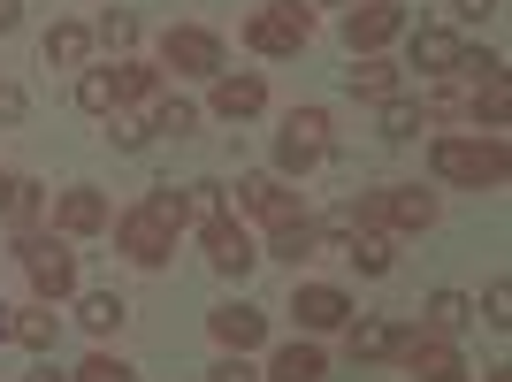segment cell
I'll use <instances>...</instances> for the list:
<instances>
[{"mask_svg": "<svg viewBox=\"0 0 512 382\" xmlns=\"http://www.w3.org/2000/svg\"><path fill=\"white\" fill-rule=\"evenodd\" d=\"M451 69H467L474 85H482V77H505V62H497L490 46H459V62H451Z\"/></svg>", "mask_w": 512, "mask_h": 382, "instance_id": "obj_36", "label": "cell"}, {"mask_svg": "<svg viewBox=\"0 0 512 382\" xmlns=\"http://www.w3.org/2000/svg\"><path fill=\"white\" fill-rule=\"evenodd\" d=\"M115 245H123L138 268H161V260L176 253V230L153 207H130V214H115Z\"/></svg>", "mask_w": 512, "mask_h": 382, "instance_id": "obj_5", "label": "cell"}, {"mask_svg": "<svg viewBox=\"0 0 512 382\" xmlns=\"http://www.w3.org/2000/svg\"><path fill=\"white\" fill-rule=\"evenodd\" d=\"M375 222H398V230H428V222H436V191H421V184L375 191Z\"/></svg>", "mask_w": 512, "mask_h": 382, "instance_id": "obj_11", "label": "cell"}, {"mask_svg": "<svg viewBox=\"0 0 512 382\" xmlns=\"http://www.w3.org/2000/svg\"><path fill=\"white\" fill-rule=\"evenodd\" d=\"M107 138H115V146H123V153H146L153 123H146V115H123V107H115V115H107Z\"/></svg>", "mask_w": 512, "mask_h": 382, "instance_id": "obj_32", "label": "cell"}, {"mask_svg": "<svg viewBox=\"0 0 512 382\" xmlns=\"http://www.w3.org/2000/svg\"><path fill=\"white\" fill-rule=\"evenodd\" d=\"M398 344H406L398 321H352V329H344V352H352V360H398Z\"/></svg>", "mask_w": 512, "mask_h": 382, "instance_id": "obj_16", "label": "cell"}, {"mask_svg": "<svg viewBox=\"0 0 512 382\" xmlns=\"http://www.w3.org/2000/svg\"><path fill=\"white\" fill-rule=\"evenodd\" d=\"M398 31H406V8H398V0H360V8L344 16V46H352V54H375V46H390Z\"/></svg>", "mask_w": 512, "mask_h": 382, "instance_id": "obj_8", "label": "cell"}, {"mask_svg": "<svg viewBox=\"0 0 512 382\" xmlns=\"http://www.w3.org/2000/svg\"><path fill=\"white\" fill-rule=\"evenodd\" d=\"M85 54H92V31H85V23H54V31H46V62L77 69Z\"/></svg>", "mask_w": 512, "mask_h": 382, "instance_id": "obj_26", "label": "cell"}, {"mask_svg": "<svg viewBox=\"0 0 512 382\" xmlns=\"http://www.w3.org/2000/svg\"><path fill=\"white\" fill-rule=\"evenodd\" d=\"M344 260H352V268H360V276H390V237L383 230H344Z\"/></svg>", "mask_w": 512, "mask_h": 382, "instance_id": "obj_22", "label": "cell"}, {"mask_svg": "<svg viewBox=\"0 0 512 382\" xmlns=\"http://www.w3.org/2000/svg\"><path fill=\"white\" fill-rule=\"evenodd\" d=\"M161 62H169L176 77H222V39H214V31H199V23H169Z\"/></svg>", "mask_w": 512, "mask_h": 382, "instance_id": "obj_6", "label": "cell"}, {"mask_svg": "<svg viewBox=\"0 0 512 382\" xmlns=\"http://www.w3.org/2000/svg\"><path fill=\"white\" fill-rule=\"evenodd\" d=\"M16 260L31 268V291H39L46 306L77 291V253H69L62 237H46V230H16Z\"/></svg>", "mask_w": 512, "mask_h": 382, "instance_id": "obj_2", "label": "cell"}, {"mask_svg": "<svg viewBox=\"0 0 512 382\" xmlns=\"http://www.w3.org/2000/svg\"><path fill=\"white\" fill-rule=\"evenodd\" d=\"M490 382H512V375H505V367H490Z\"/></svg>", "mask_w": 512, "mask_h": 382, "instance_id": "obj_44", "label": "cell"}, {"mask_svg": "<svg viewBox=\"0 0 512 382\" xmlns=\"http://www.w3.org/2000/svg\"><path fill=\"white\" fill-rule=\"evenodd\" d=\"M398 360H406L413 382H467V360L451 352V337H421V329H406Z\"/></svg>", "mask_w": 512, "mask_h": 382, "instance_id": "obj_7", "label": "cell"}, {"mask_svg": "<svg viewBox=\"0 0 512 382\" xmlns=\"http://www.w3.org/2000/svg\"><path fill=\"white\" fill-rule=\"evenodd\" d=\"M428 169L444 176V184L497 191L512 176V153H505V138H436V146H428Z\"/></svg>", "mask_w": 512, "mask_h": 382, "instance_id": "obj_1", "label": "cell"}, {"mask_svg": "<svg viewBox=\"0 0 512 382\" xmlns=\"http://www.w3.org/2000/svg\"><path fill=\"white\" fill-rule=\"evenodd\" d=\"M77 382H138V367H123V360H107V352H92V360L77 367Z\"/></svg>", "mask_w": 512, "mask_h": 382, "instance_id": "obj_35", "label": "cell"}, {"mask_svg": "<svg viewBox=\"0 0 512 382\" xmlns=\"http://www.w3.org/2000/svg\"><path fill=\"white\" fill-rule=\"evenodd\" d=\"M207 382H253V367H245V352H230V360H214Z\"/></svg>", "mask_w": 512, "mask_h": 382, "instance_id": "obj_40", "label": "cell"}, {"mask_svg": "<svg viewBox=\"0 0 512 382\" xmlns=\"http://www.w3.org/2000/svg\"><path fill=\"white\" fill-rule=\"evenodd\" d=\"M321 161H329V115H321V107H291L283 130H276V169L306 176V169H321Z\"/></svg>", "mask_w": 512, "mask_h": 382, "instance_id": "obj_4", "label": "cell"}, {"mask_svg": "<svg viewBox=\"0 0 512 382\" xmlns=\"http://www.w3.org/2000/svg\"><path fill=\"white\" fill-rule=\"evenodd\" d=\"M268 253L299 268V260H314V253H321V230L306 222V214H291V222H276V245H268Z\"/></svg>", "mask_w": 512, "mask_h": 382, "instance_id": "obj_24", "label": "cell"}, {"mask_svg": "<svg viewBox=\"0 0 512 382\" xmlns=\"http://www.w3.org/2000/svg\"><path fill=\"white\" fill-rule=\"evenodd\" d=\"M482 314H490V329H505V321H512V283H490V298H482Z\"/></svg>", "mask_w": 512, "mask_h": 382, "instance_id": "obj_39", "label": "cell"}, {"mask_svg": "<svg viewBox=\"0 0 512 382\" xmlns=\"http://www.w3.org/2000/svg\"><path fill=\"white\" fill-rule=\"evenodd\" d=\"M329 8H337V0H329Z\"/></svg>", "mask_w": 512, "mask_h": 382, "instance_id": "obj_45", "label": "cell"}, {"mask_svg": "<svg viewBox=\"0 0 512 382\" xmlns=\"http://www.w3.org/2000/svg\"><path fill=\"white\" fill-rule=\"evenodd\" d=\"M467 115H474V123H490V130H505L512 85H505V77H482V85H474V100H467Z\"/></svg>", "mask_w": 512, "mask_h": 382, "instance_id": "obj_25", "label": "cell"}, {"mask_svg": "<svg viewBox=\"0 0 512 382\" xmlns=\"http://www.w3.org/2000/svg\"><path fill=\"white\" fill-rule=\"evenodd\" d=\"M329 375V360H321V344H283L276 367H268V382H321Z\"/></svg>", "mask_w": 512, "mask_h": 382, "instance_id": "obj_23", "label": "cell"}, {"mask_svg": "<svg viewBox=\"0 0 512 382\" xmlns=\"http://www.w3.org/2000/svg\"><path fill=\"white\" fill-rule=\"evenodd\" d=\"M291 314H299V329H344V321H352V298H344L337 283H299Z\"/></svg>", "mask_w": 512, "mask_h": 382, "instance_id": "obj_9", "label": "cell"}, {"mask_svg": "<svg viewBox=\"0 0 512 382\" xmlns=\"http://www.w3.org/2000/svg\"><path fill=\"white\" fill-rule=\"evenodd\" d=\"M207 329H214V344H230V352H253V344L268 337V314H260V306H214Z\"/></svg>", "mask_w": 512, "mask_h": 382, "instance_id": "obj_13", "label": "cell"}, {"mask_svg": "<svg viewBox=\"0 0 512 382\" xmlns=\"http://www.w3.org/2000/svg\"><path fill=\"white\" fill-rule=\"evenodd\" d=\"M92 39H100L107 54H130V46H138V16H123V8H107V16H100V31H92Z\"/></svg>", "mask_w": 512, "mask_h": 382, "instance_id": "obj_30", "label": "cell"}, {"mask_svg": "<svg viewBox=\"0 0 512 382\" xmlns=\"http://www.w3.org/2000/svg\"><path fill=\"white\" fill-rule=\"evenodd\" d=\"M207 260L214 268H222V276H245V268H253V237H245V222H230V214H214L207 222Z\"/></svg>", "mask_w": 512, "mask_h": 382, "instance_id": "obj_10", "label": "cell"}, {"mask_svg": "<svg viewBox=\"0 0 512 382\" xmlns=\"http://www.w3.org/2000/svg\"><path fill=\"white\" fill-rule=\"evenodd\" d=\"M23 115H31V92H23V85H8V77H0V123H23Z\"/></svg>", "mask_w": 512, "mask_h": 382, "instance_id": "obj_38", "label": "cell"}, {"mask_svg": "<svg viewBox=\"0 0 512 382\" xmlns=\"http://www.w3.org/2000/svg\"><path fill=\"white\" fill-rule=\"evenodd\" d=\"M467 321H474V306L459 291H436V298H428V337H459Z\"/></svg>", "mask_w": 512, "mask_h": 382, "instance_id": "obj_27", "label": "cell"}, {"mask_svg": "<svg viewBox=\"0 0 512 382\" xmlns=\"http://www.w3.org/2000/svg\"><path fill=\"white\" fill-rule=\"evenodd\" d=\"M107 77H115V107H161V69H146V62H115L107 69Z\"/></svg>", "mask_w": 512, "mask_h": 382, "instance_id": "obj_19", "label": "cell"}, {"mask_svg": "<svg viewBox=\"0 0 512 382\" xmlns=\"http://www.w3.org/2000/svg\"><path fill=\"white\" fill-rule=\"evenodd\" d=\"M184 214L214 222V214H222V184H207V176H199V184H184Z\"/></svg>", "mask_w": 512, "mask_h": 382, "instance_id": "obj_34", "label": "cell"}, {"mask_svg": "<svg viewBox=\"0 0 512 382\" xmlns=\"http://www.w3.org/2000/svg\"><path fill=\"white\" fill-rule=\"evenodd\" d=\"M260 107H268V85H260V77H214V115H222V123H245Z\"/></svg>", "mask_w": 512, "mask_h": 382, "instance_id": "obj_15", "label": "cell"}, {"mask_svg": "<svg viewBox=\"0 0 512 382\" xmlns=\"http://www.w3.org/2000/svg\"><path fill=\"white\" fill-rule=\"evenodd\" d=\"M306 39H314V16H306L299 0H268V8H253V23H245V46H253V54H268V62L299 54Z\"/></svg>", "mask_w": 512, "mask_h": 382, "instance_id": "obj_3", "label": "cell"}, {"mask_svg": "<svg viewBox=\"0 0 512 382\" xmlns=\"http://www.w3.org/2000/svg\"><path fill=\"white\" fill-rule=\"evenodd\" d=\"M237 207L260 214V222H291V214H299V199L283 191V176H245V184H237Z\"/></svg>", "mask_w": 512, "mask_h": 382, "instance_id": "obj_14", "label": "cell"}, {"mask_svg": "<svg viewBox=\"0 0 512 382\" xmlns=\"http://www.w3.org/2000/svg\"><path fill=\"white\" fill-rule=\"evenodd\" d=\"M54 329H62V321L46 314V298H39V306H16V314H8V337H16L23 352H54Z\"/></svg>", "mask_w": 512, "mask_h": 382, "instance_id": "obj_21", "label": "cell"}, {"mask_svg": "<svg viewBox=\"0 0 512 382\" xmlns=\"http://www.w3.org/2000/svg\"><path fill=\"white\" fill-rule=\"evenodd\" d=\"M344 85H352V100H398V69L383 54H360V62L344 69Z\"/></svg>", "mask_w": 512, "mask_h": 382, "instance_id": "obj_18", "label": "cell"}, {"mask_svg": "<svg viewBox=\"0 0 512 382\" xmlns=\"http://www.w3.org/2000/svg\"><path fill=\"white\" fill-rule=\"evenodd\" d=\"M383 138H421V107L413 100H383Z\"/></svg>", "mask_w": 512, "mask_h": 382, "instance_id": "obj_33", "label": "cell"}, {"mask_svg": "<svg viewBox=\"0 0 512 382\" xmlns=\"http://www.w3.org/2000/svg\"><path fill=\"white\" fill-rule=\"evenodd\" d=\"M31 382H62V375H54V367H39V375H31Z\"/></svg>", "mask_w": 512, "mask_h": 382, "instance_id": "obj_43", "label": "cell"}, {"mask_svg": "<svg viewBox=\"0 0 512 382\" xmlns=\"http://www.w3.org/2000/svg\"><path fill=\"white\" fill-rule=\"evenodd\" d=\"M123 314H130V306H123L115 291H85V306H77V321H85L92 337H107V329H123Z\"/></svg>", "mask_w": 512, "mask_h": 382, "instance_id": "obj_28", "label": "cell"}, {"mask_svg": "<svg viewBox=\"0 0 512 382\" xmlns=\"http://www.w3.org/2000/svg\"><path fill=\"white\" fill-rule=\"evenodd\" d=\"M451 62H459V31H444V23H428V31H413V69H428V77H444Z\"/></svg>", "mask_w": 512, "mask_h": 382, "instance_id": "obj_20", "label": "cell"}, {"mask_svg": "<svg viewBox=\"0 0 512 382\" xmlns=\"http://www.w3.org/2000/svg\"><path fill=\"white\" fill-rule=\"evenodd\" d=\"M77 107H85V115H115V77H107V69H85V77H77Z\"/></svg>", "mask_w": 512, "mask_h": 382, "instance_id": "obj_29", "label": "cell"}, {"mask_svg": "<svg viewBox=\"0 0 512 382\" xmlns=\"http://www.w3.org/2000/svg\"><path fill=\"white\" fill-rule=\"evenodd\" d=\"M39 207H46V191L31 184V176H8V169H0V222H16V230H39Z\"/></svg>", "mask_w": 512, "mask_h": 382, "instance_id": "obj_17", "label": "cell"}, {"mask_svg": "<svg viewBox=\"0 0 512 382\" xmlns=\"http://www.w3.org/2000/svg\"><path fill=\"white\" fill-rule=\"evenodd\" d=\"M146 207L161 214L169 230H184V222H192V214H184V191H176V184H161V191H153V199H146Z\"/></svg>", "mask_w": 512, "mask_h": 382, "instance_id": "obj_37", "label": "cell"}, {"mask_svg": "<svg viewBox=\"0 0 512 382\" xmlns=\"http://www.w3.org/2000/svg\"><path fill=\"white\" fill-rule=\"evenodd\" d=\"M153 130H169V138H192V130H199V107H192V100H176V92H169V100L153 107Z\"/></svg>", "mask_w": 512, "mask_h": 382, "instance_id": "obj_31", "label": "cell"}, {"mask_svg": "<svg viewBox=\"0 0 512 382\" xmlns=\"http://www.w3.org/2000/svg\"><path fill=\"white\" fill-rule=\"evenodd\" d=\"M16 23H23V16H16V0H0V39H8V31H16Z\"/></svg>", "mask_w": 512, "mask_h": 382, "instance_id": "obj_42", "label": "cell"}, {"mask_svg": "<svg viewBox=\"0 0 512 382\" xmlns=\"http://www.w3.org/2000/svg\"><path fill=\"white\" fill-rule=\"evenodd\" d=\"M451 16H459V23H490V16H497V0H459Z\"/></svg>", "mask_w": 512, "mask_h": 382, "instance_id": "obj_41", "label": "cell"}, {"mask_svg": "<svg viewBox=\"0 0 512 382\" xmlns=\"http://www.w3.org/2000/svg\"><path fill=\"white\" fill-rule=\"evenodd\" d=\"M107 222H115V214H107L100 191H62V199H54V230L62 237H100Z\"/></svg>", "mask_w": 512, "mask_h": 382, "instance_id": "obj_12", "label": "cell"}]
</instances>
